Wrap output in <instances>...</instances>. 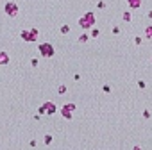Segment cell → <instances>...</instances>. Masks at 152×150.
<instances>
[{"instance_id":"obj_3","label":"cell","mask_w":152,"mask_h":150,"mask_svg":"<svg viewBox=\"0 0 152 150\" xmlns=\"http://www.w3.org/2000/svg\"><path fill=\"white\" fill-rule=\"evenodd\" d=\"M39 52H41L45 57H52L54 56V48H52L50 43H41V45H39Z\"/></svg>"},{"instance_id":"obj_9","label":"cell","mask_w":152,"mask_h":150,"mask_svg":"<svg viewBox=\"0 0 152 150\" xmlns=\"http://www.w3.org/2000/svg\"><path fill=\"white\" fill-rule=\"evenodd\" d=\"M20 36H22L25 41H30V39H29V30H22V34H20Z\"/></svg>"},{"instance_id":"obj_8","label":"cell","mask_w":152,"mask_h":150,"mask_svg":"<svg viewBox=\"0 0 152 150\" xmlns=\"http://www.w3.org/2000/svg\"><path fill=\"white\" fill-rule=\"evenodd\" d=\"M145 36L150 39L152 38V25H149V27H145Z\"/></svg>"},{"instance_id":"obj_15","label":"cell","mask_w":152,"mask_h":150,"mask_svg":"<svg viewBox=\"0 0 152 150\" xmlns=\"http://www.w3.org/2000/svg\"><path fill=\"white\" fill-rule=\"evenodd\" d=\"M149 18H152V11H149Z\"/></svg>"},{"instance_id":"obj_12","label":"cell","mask_w":152,"mask_h":150,"mask_svg":"<svg viewBox=\"0 0 152 150\" xmlns=\"http://www.w3.org/2000/svg\"><path fill=\"white\" fill-rule=\"evenodd\" d=\"M98 34H100L98 29H93V30H91V36H93V38H98Z\"/></svg>"},{"instance_id":"obj_14","label":"cell","mask_w":152,"mask_h":150,"mask_svg":"<svg viewBox=\"0 0 152 150\" xmlns=\"http://www.w3.org/2000/svg\"><path fill=\"white\" fill-rule=\"evenodd\" d=\"M120 32V27H113V34H118Z\"/></svg>"},{"instance_id":"obj_5","label":"cell","mask_w":152,"mask_h":150,"mask_svg":"<svg viewBox=\"0 0 152 150\" xmlns=\"http://www.w3.org/2000/svg\"><path fill=\"white\" fill-rule=\"evenodd\" d=\"M127 4H129L131 9H138L141 6V0H127Z\"/></svg>"},{"instance_id":"obj_2","label":"cell","mask_w":152,"mask_h":150,"mask_svg":"<svg viewBox=\"0 0 152 150\" xmlns=\"http://www.w3.org/2000/svg\"><path fill=\"white\" fill-rule=\"evenodd\" d=\"M4 11H6V14H9V16H16L20 13V7H18L16 2H7L4 6Z\"/></svg>"},{"instance_id":"obj_1","label":"cell","mask_w":152,"mask_h":150,"mask_svg":"<svg viewBox=\"0 0 152 150\" xmlns=\"http://www.w3.org/2000/svg\"><path fill=\"white\" fill-rule=\"evenodd\" d=\"M79 25H80V29H84V30L86 29H91V27L95 25V14L91 13V11H89V13H84L83 18L79 20Z\"/></svg>"},{"instance_id":"obj_4","label":"cell","mask_w":152,"mask_h":150,"mask_svg":"<svg viewBox=\"0 0 152 150\" xmlns=\"http://www.w3.org/2000/svg\"><path fill=\"white\" fill-rule=\"evenodd\" d=\"M38 36H39L38 29H30V30H29V39H30V41H36V39H38Z\"/></svg>"},{"instance_id":"obj_6","label":"cell","mask_w":152,"mask_h":150,"mask_svg":"<svg viewBox=\"0 0 152 150\" xmlns=\"http://www.w3.org/2000/svg\"><path fill=\"white\" fill-rule=\"evenodd\" d=\"M7 63H9L7 52H0V64H7Z\"/></svg>"},{"instance_id":"obj_7","label":"cell","mask_w":152,"mask_h":150,"mask_svg":"<svg viewBox=\"0 0 152 150\" xmlns=\"http://www.w3.org/2000/svg\"><path fill=\"white\" fill-rule=\"evenodd\" d=\"M122 18H124V21H131L133 20V14H131V11H125V13L122 14Z\"/></svg>"},{"instance_id":"obj_11","label":"cell","mask_w":152,"mask_h":150,"mask_svg":"<svg viewBox=\"0 0 152 150\" xmlns=\"http://www.w3.org/2000/svg\"><path fill=\"white\" fill-rule=\"evenodd\" d=\"M79 41H80V43L88 41V34H80V36H79Z\"/></svg>"},{"instance_id":"obj_13","label":"cell","mask_w":152,"mask_h":150,"mask_svg":"<svg viewBox=\"0 0 152 150\" xmlns=\"http://www.w3.org/2000/svg\"><path fill=\"white\" fill-rule=\"evenodd\" d=\"M97 7H98V9H106V4H104V2H102V0H100V2H98V4H97Z\"/></svg>"},{"instance_id":"obj_10","label":"cell","mask_w":152,"mask_h":150,"mask_svg":"<svg viewBox=\"0 0 152 150\" xmlns=\"http://www.w3.org/2000/svg\"><path fill=\"white\" fill-rule=\"evenodd\" d=\"M68 32H70V27H68V25H63V27H61V34H68Z\"/></svg>"}]
</instances>
